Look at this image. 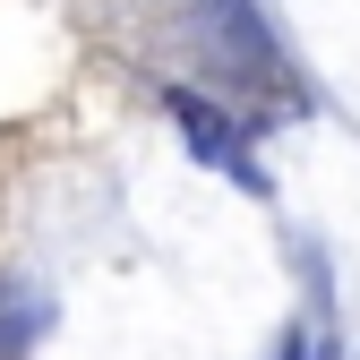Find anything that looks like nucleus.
Here are the masks:
<instances>
[{
  "mask_svg": "<svg viewBox=\"0 0 360 360\" xmlns=\"http://www.w3.org/2000/svg\"><path fill=\"white\" fill-rule=\"evenodd\" d=\"M172 112H180V129H189V138H198V155H206V163H232V138H223V120H214V112H206L198 95H180ZM232 172H240V180H257L249 163H232Z\"/></svg>",
  "mask_w": 360,
  "mask_h": 360,
  "instance_id": "obj_1",
  "label": "nucleus"
},
{
  "mask_svg": "<svg viewBox=\"0 0 360 360\" xmlns=\"http://www.w3.org/2000/svg\"><path fill=\"white\" fill-rule=\"evenodd\" d=\"M292 360H326V343H300V352H292Z\"/></svg>",
  "mask_w": 360,
  "mask_h": 360,
  "instance_id": "obj_2",
  "label": "nucleus"
}]
</instances>
